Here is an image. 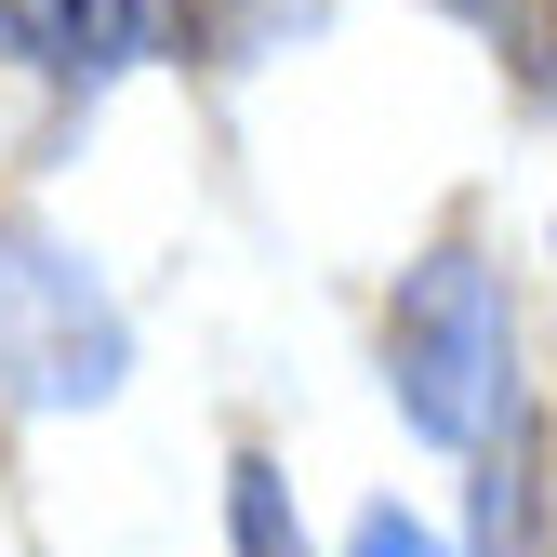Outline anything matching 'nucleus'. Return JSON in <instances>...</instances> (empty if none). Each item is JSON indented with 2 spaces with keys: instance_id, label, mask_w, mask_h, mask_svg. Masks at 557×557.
<instances>
[{
  "instance_id": "1",
  "label": "nucleus",
  "mask_w": 557,
  "mask_h": 557,
  "mask_svg": "<svg viewBox=\"0 0 557 557\" xmlns=\"http://www.w3.org/2000/svg\"><path fill=\"white\" fill-rule=\"evenodd\" d=\"M385 398H398V425L438 438V451H478L492 411L518 398V293H505V265L478 239H438L398 278V306H385Z\"/></svg>"
},
{
  "instance_id": "2",
  "label": "nucleus",
  "mask_w": 557,
  "mask_h": 557,
  "mask_svg": "<svg viewBox=\"0 0 557 557\" xmlns=\"http://www.w3.org/2000/svg\"><path fill=\"white\" fill-rule=\"evenodd\" d=\"M120 372H133V332L107 306V278L53 226H0V398L94 411V398H120Z\"/></svg>"
},
{
  "instance_id": "3",
  "label": "nucleus",
  "mask_w": 557,
  "mask_h": 557,
  "mask_svg": "<svg viewBox=\"0 0 557 557\" xmlns=\"http://www.w3.org/2000/svg\"><path fill=\"white\" fill-rule=\"evenodd\" d=\"M478 557H557V411L531 385L478 438Z\"/></svg>"
},
{
  "instance_id": "4",
  "label": "nucleus",
  "mask_w": 557,
  "mask_h": 557,
  "mask_svg": "<svg viewBox=\"0 0 557 557\" xmlns=\"http://www.w3.org/2000/svg\"><path fill=\"white\" fill-rule=\"evenodd\" d=\"M173 27H186L199 66H265L278 40L319 27V0H173Z\"/></svg>"
},
{
  "instance_id": "5",
  "label": "nucleus",
  "mask_w": 557,
  "mask_h": 557,
  "mask_svg": "<svg viewBox=\"0 0 557 557\" xmlns=\"http://www.w3.org/2000/svg\"><path fill=\"white\" fill-rule=\"evenodd\" d=\"M438 14H465L478 40H492V66L518 81V107L557 120V0H438Z\"/></svg>"
},
{
  "instance_id": "6",
  "label": "nucleus",
  "mask_w": 557,
  "mask_h": 557,
  "mask_svg": "<svg viewBox=\"0 0 557 557\" xmlns=\"http://www.w3.org/2000/svg\"><path fill=\"white\" fill-rule=\"evenodd\" d=\"M226 544H239V557H319V544H306V518H293V478H278L265 451H239V465H226Z\"/></svg>"
},
{
  "instance_id": "7",
  "label": "nucleus",
  "mask_w": 557,
  "mask_h": 557,
  "mask_svg": "<svg viewBox=\"0 0 557 557\" xmlns=\"http://www.w3.org/2000/svg\"><path fill=\"white\" fill-rule=\"evenodd\" d=\"M66 14H81V0H0V53H27V66H66Z\"/></svg>"
},
{
  "instance_id": "8",
  "label": "nucleus",
  "mask_w": 557,
  "mask_h": 557,
  "mask_svg": "<svg viewBox=\"0 0 557 557\" xmlns=\"http://www.w3.org/2000/svg\"><path fill=\"white\" fill-rule=\"evenodd\" d=\"M345 557H451L425 518H398V505H359V531H345Z\"/></svg>"
}]
</instances>
